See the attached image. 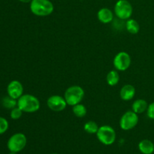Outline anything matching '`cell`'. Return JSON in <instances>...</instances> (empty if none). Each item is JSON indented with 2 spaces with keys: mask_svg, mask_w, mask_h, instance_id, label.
Segmentation results:
<instances>
[{
  "mask_svg": "<svg viewBox=\"0 0 154 154\" xmlns=\"http://www.w3.org/2000/svg\"><path fill=\"white\" fill-rule=\"evenodd\" d=\"M30 10L35 16L47 17L54 12V5L50 0H32Z\"/></svg>",
  "mask_w": 154,
  "mask_h": 154,
  "instance_id": "6da1fadb",
  "label": "cell"
},
{
  "mask_svg": "<svg viewBox=\"0 0 154 154\" xmlns=\"http://www.w3.org/2000/svg\"><path fill=\"white\" fill-rule=\"evenodd\" d=\"M17 107L25 113H34L40 108V102L33 95L23 94L17 99Z\"/></svg>",
  "mask_w": 154,
  "mask_h": 154,
  "instance_id": "7a4b0ae2",
  "label": "cell"
},
{
  "mask_svg": "<svg viewBox=\"0 0 154 154\" xmlns=\"http://www.w3.org/2000/svg\"><path fill=\"white\" fill-rule=\"evenodd\" d=\"M84 94L85 93L82 87L78 85H74L66 89L64 93V98L68 105L74 106L82 102Z\"/></svg>",
  "mask_w": 154,
  "mask_h": 154,
  "instance_id": "3957f363",
  "label": "cell"
},
{
  "mask_svg": "<svg viewBox=\"0 0 154 154\" xmlns=\"http://www.w3.org/2000/svg\"><path fill=\"white\" fill-rule=\"evenodd\" d=\"M96 135L99 141L105 145H111L116 140L115 130L108 125L100 126Z\"/></svg>",
  "mask_w": 154,
  "mask_h": 154,
  "instance_id": "277c9868",
  "label": "cell"
},
{
  "mask_svg": "<svg viewBox=\"0 0 154 154\" xmlns=\"http://www.w3.org/2000/svg\"><path fill=\"white\" fill-rule=\"evenodd\" d=\"M133 13L132 5L127 0H118L114 6V14L120 20H129Z\"/></svg>",
  "mask_w": 154,
  "mask_h": 154,
  "instance_id": "5b68a950",
  "label": "cell"
},
{
  "mask_svg": "<svg viewBox=\"0 0 154 154\" xmlns=\"http://www.w3.org/2000/svg\"><path fill=\"white\" fill-rule=\"evenodd\" d=\"M26 137L23 133H16L10 137L8 141V148L11 152L18 153L23 150L26 145Z\"/></svg>",
  "mask_w": 154,
  "mask_h": 154,
  "instance_id": "8992f818",
  "label": "cell"
},
{
  "mask_svg": "<svg viewBox=\"0 0 154 154\" xmlns=\"http://www.w3.org/2000/svg\"><path fill=\"white\" fill-rule=\"evenodd\" d=\"M138 114L133 111H128L122 115L120 120V126L123 130L128 131L134 129L138 125Z\"/></svg>",
  "mask_w": 154,
  "mask_h": 154,
  "instance_id": "52a82bcc",
  "label": "cell"
},
{
  "mask_svg": "<svg viewBox=\"0 0 154 154\" xmlns=\"http://www.w3.org/2000/svg\"><path fill=\"white\" fill-rule=\"evenodd\" d=\"M131 63H132V60H131L130 55L125 51L118 53L114 57V61H113L115 69L120 72H124L127 70L130 67Z\"/></svg>",
  "mask_w": 154,
  "mask_h": 154,
  "instance_id": "ba28073f",
  "label": "cell"
},
{
  "mask_svg": "<svg viewBox=\"0 0 154 154\" xmlns=\"http://www.w3.org/2000/svg\"><path fill=\"white\" fill-rule=\"evenodd\" d=\"M47 105L51 111H55V112H60L66 109L68 104L64 96L63 97L59 95H53L48 99Z\"/></svg>",
  "mask_w": 154,
  "mask_h": 154,
  "instance_id": "9c48e42d",
  "label": "cell"
},
{
  "mask_svg": "<svg viewBox=\"0 0 154 154\" xmlns=\"http://www.w3.org/2000/svg\"><path fill=\"white\" fill-rule=\"evenodd\" d=\"M7 93L9 96L17 100L23 95V86L17 80L11 81L7 87Z\"/></svg>",
  "mask_w": 154,
  "mask_h": 154,
  "instance_id": "30bf717a",
  "label": "cell"
},
{
  "mask_svg": "<svg viewBox=\"0 0 154 154\" xmlns=\"http://www.w3.org/2000/svg\"><path fill=\"white\" fill-rule=\"evenodd\" d=\"M97 17L99 20L102 23H110L114 20V13L111 9L108 8H103L98 11Z\"/></svg>",
  "mask_w": 154,
  "mask_h": 154,
  "instance_id": "8fae6325",
  "label": "cell"
},
{
  "mask_svg": "<svg viewBox=\"0 0 154 154\" xmlns=\"http://www.w3.org/2000/svg\"><path fill=\"white\" fill-rule=\"evenodd\" d=\"M135 95V88L131 84H126L123 86L120 91V96L123 101H130Z\"/></svg>",
  "mask_w": 154,
  "mask_h": 154,
  "instance_id": "7c38bea8",
  "label": "cell"
},
{
  "mask_svg": "<svg viewBox=\"0 0 154 154\" xmlns=\"http://www.w3.org/2000/svg\"><path fill=\"white\" fill-rule=\"evenodd\" d=\"M147 108H148V104L146 102L144 99H138L134 101L132 103V111L137 114H142V113L147 111Z\"/></svg>",
  "mask_w": 154,
  "mask_h": 154,
  "instance_id": "4fadbf2b",
  "label": "cell"
},
{
  "mask_svg": "<svg viewBox=\"0 0 154 154\" xmlns=\"http://www.w3.org/2000/svg\"><path fill=\"white\" fill-rule=\"evenodd\" d=\"M138 149L143 154H152L154 152V144L148 139H144L138 144Z\"/></svg>",
  "mask_w": 154,
  "mask_h": 154,
  "instance_id": "5bb4252c",
  "label": "cell"
},
{
  "mask_svg": "<svg viewBox=\"0 0 154 154\" xmlns=\"http://www.w3.org/2000/svg\"><path fill=\"white\" fill-rule=\"evenodd\" d=\"M126 29L128 31V32H129L132 35H135L138 33L140 30L139 23L135 20L129 18V20H127L126 23Z\"/></svg>",
  "mask_w": 154,
  "mask_h": 154,
  "instance_id": "9a60e30c",
  "label": "cell"
},
{
  "mask_svg": "<svg viewBox=\"0 0 154 154\" xmlns=\"http://www.w3.org/2000/svg\"><path fill=\"white\" fill-rule=\"evenodd\" d=\"M107 83L109 86L114 87L118 84L120 81V75L118 73V71L111 70L108 73L106 77Z\"/></svg>",
  "mask_w": 154,
  "mask_h": 154,
  "instance_id": "2e32d148",
  "label": "cell"
},
{
  "mask_svg": "<svg viewBox=\"0 0 154 154\" xmlns=\"http://www.w3.org/2000/svg\"><path fill=\"white\" fill-rule=\"evenodd\" d=\"M72 111H73L74 114L79 118L85 117L87 113V110L85 105H82L81 103L77 104V105L72 106Z\"/></svg>",
  "mask_w": 154,
  "mask_h": 154,
  "instance_id": "e0dca14e",
  "label": "cell"
},
{
  "mask_svg": "<svg viewBox=\"0 0 154 154\" xmlns=\"http://www.w3.org/2000/svg\"><path fill=\"white\" fill-rule=\"evenodd\" d=\"M2 106L6 109H13L15 107L17 106V100L14 98L11 97L8 95V96H5L2 100Z\"/></svg>",
  "mask_w": 154,
  "mask_h": 154,
  "instance_id": "ac0fdd59",
  "label": "cell"
},
{
  "mask_svg": "<svg viewBox=\"0 0 154 154\" xmlns=\"http://www.w3.org/2000/svg\"><path fill=\"white\" fill-rule=\"evenodd\" d=\"M99 128L97 123L94 121L87 122L84 126V131L89 134H96L99 130Z\"/></svg>",
  "mask_w": 154,
  "mask_h": 154,
  "instance_id": "d6986e66",
  "label": "cell"
},
{
  "mask_svg": "<svg viewBox=\"0 0 154 154\" xmlns=\"http://www.w3.org/2000/svg\"><path fill=\"white\" fill-rule=\"evenodd\" d=\"M23 113V111L19 107L17 106L15 107L14 108H13V109H11L10 113V117L12 120H19V119L22 117Z\"/></svg>",
  "mask_w": 154,
  "mask_h": 154,
  "instance_id": "ffe728a7",
  "label": "cell"
},
{
  "mask_svg": "<svg viewBox=\"0 0 154 154\" xmlns=\"http://www.w3.org/2000/svg\"><path fill=\"white\" fill-rule=\"evenodd\" d=\"M9 123L5 118L0 117V135L4 134L8 129Z\"/></svg>",
  "mask_w": 154,
  "mask_h": 154,
  "instance_id": "44dd1931",
  "label": "cell"
},
{
  "mask_svg": "<svg viewBox=\"0 0 154 154\" xmlns=\"http://www.w3.org/2000/svg\"><path fill=\"white\" fill-rule=\"evenodd\" d=\"M147 117L151 120H154V102L148 105V108L147 110Z\"/></svg>",
  "mask_w": 154,
  "mask_h": 154,
  "instance_id": "7402d4cb",
  "label": "cell"
},
{
  "mask_svg": "<svg viewBox=\"0 0 154 154\" xmlns=\"http://www.w3.org/2000/svg\"><path fill=\"white\" fill-rule=\"evenodd\" d=\"M19 1L23 3H29V2H31L32 0H19Z\"/></svg>",
  "mask_w": 154,
  "mask_h": 154,
  "instance_id": "603a6c76",
  "label": "cell"
},
{
  "mask_svg": "<svg viewBox=\"0 0 154 154\" xmlns=\"http://www.w3.org/2000/svg\"><path fill=\"white\" fill-rule=\"evenodd\" d=\"M9 154H17V153H14V152H11Z\"/></svg>",
  "mask_w": 154,
  "mask_h": 154,
  "instance_id": "cb8c5ba5",
  "label": "cell"
},
{
  "mask_svg": "<svg viewBox=\"0 0 154 154\" xmlns=\"http://www.w3.org/2000/svg\"><path fill=\"white\" fill-rule=\"evenodd\" d=\"M51 154H58V153H51Z\"/></svg>",
  "mask_w": 154,
  "mask_h": 154,
  "instance_id": "d4e9b609",
  "label": "cell"
}]
</instances>
